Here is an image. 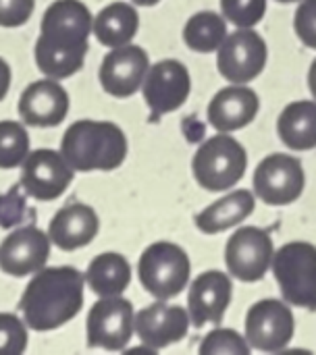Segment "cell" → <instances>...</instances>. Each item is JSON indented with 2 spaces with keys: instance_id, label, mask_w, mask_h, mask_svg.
<instances>
[{
  "instance_id": "20",
  "label": "cell",
  "mask_w": 316,
  "mask_h": 355,
  "mask_svg": "<svg viewBox=\"0 0 316 355\" xmlns=\"http://www.w3.org/2000/svg\"><path fill=\"white\" fill-rule=\"evenodd\" d=\"M98 229L100 220L92 206L69 204L52 216L48 225V237L58 250L73 252L90 245L98 235Z\"/></svg>"
},
{
  "instance_id": "32",
  "label": "cell",
  "mask_w": 316,
  "mask_h": 355,
  "mask_svg": "<svg viewBox=\"0 0 316 355\" xmlns=\"http://www.w3.org/2000/svg\"><path fill=\"white\" fill-rule=\"evenodd\" d=\"M294 27H296L300 42L316 50V0H304L298 6Z\"/></svg>"
},
{
  "instance_id": "11",
  "label": "cell",
  "mask_w": 316,
  "mask_h": 355,
  "mask_svg": "<svg viewBox=\"0 0 316 355\" xmlns=\"http://www.w3.org/2000/svg\"><path fill=\"white\" fill-rule=\"evenodd\" d=\"M73 168L60 152L40 148L29 152L21 168L23 191L38 202L60 198L73 181Z\"/></svg>"
},
{
  "instance_id": "1",
  "label": "cell",
  "mask_w": 316,
  "mask_h": 355,
  "mask_svg": "<svg viewBox=\"0 0 316 355\" xmlns=\"http://www.w3.org/2000/svg\"><path fill=\"white\" fill-rule=\"evenodd\" d=\"M83 285L85 277L73 266L38 270L19 300L25 324L35 333H48L71 322L83 308Z\"/></svg>"
},
{
  "instance_id": "18",
  "label": "cell",
  "mask_w": 316,
  "mask_h": 355,
  "mask_svg": "<svg viewBox=\"0 0 316 355\" xmlns=\"http://www.w3.org/2000/svg\"><path fill=\"white\" fill-rule=\"evenodd\" d=\"M233 287L225 272L208 270L202 272L190 287L188 312L194 327H204L208 322L219 324L231 304Z\"/></svg>"
},
{
  "instance_id": "22",
  "label": "cell",
  "mask_w": 316,
  "mask_h": 355,
  "mask_svg": "<svg viewBox=\"0 0 316 355\" xmlns=\"http://www.w3.org/2000/svg\"><path fill=\"white\" fill-rule=\"evenodd\" d=\"M140 29V15L129 2H113L94 19V35L102 46L117 48L129 44Z\"/></svg>"
},
{
  "instance_id": "17",
  "label": "cell",
  "mask_w": 316,
  "mask_h": 355,
  "mask_svg": "<svg viewBox=\"0 0 316 355\" xmlns=\"http://www.w3.org/2000/svg\"><path fill=\"white\" fill-rule=\"evenodd\" d=\"M69 112V94L56 79L29 83L19 98V116L31 127H56Z\"/></svg>"
},
{
  "instance_id": "21",
  "label": "cell",
  "mask_w": 316,
  "mask_h": 355,
  "mask_svg": "<svg viewBox=\"0 0 316 355\" xmlns=\"http://www.w3.org/2000/svg\"><path fill=\"white\" fill-rule=\"evenodd\" d=\"M254 196L248 189H238L215 204H210L204 212L196 216V227L206 235L223 233L240 223H244L254 212Z\"/></svg>"
},
{
  "instance_id": "25",
  "label": "cell",
  "mask_w": 316,
  "mask_h": 355,
  "mask_svg": "<svg viewBox=\"0 0 316 355\" xmlns=\"http://www.w3.org/2000/svg\"><path fill=\"white\" fill-rule=\"evenodd\" d=\"M227 37V23L213 10H202L190 17L183 27V42L194 52H215Z\"/></svg>"
},
{
  "instance_id": "24",
  "label": "cell",
  "mask_w": 316,
  "mask_h": 355,
  "mask_svg": "<svg viewBox=\"0 0 316 355\" xmlns=\"http://www.w3.org/2000/svg\"><path fill=\"white\" fill-rule=\"evenodd\" d=\"M85 283L100 297L121 295L131 283V266L121 254H100L90 262L85 270Z\"/></svg>"
},
{
  "instance_id": "34",
  "label": "cell",
  "mask_w": 316,
  "mask_h": 355,
  "mask_svg": "<svg viewBox=\"0 0 316 355\" xmlns=\"http://www.w3.org/2000/svg\"><path fill=\"white\" fill-rule=\"evenodd\" d=\"M10 79H13L10 67H8V62L0 56V102L6 98V94H8V89H10Z\"/></svg>"
},
{
  "instance_id": "35",
  "label": "cell",
  "mask_w": 316,
  "mask_h": 355,
  "mask_svg": "<svg viewBox=\"0 0 316 355\" xmlns=\"http://www.w3.org/2000/svg\"><path fill=\"white\" fill-rule=\"evenodd\" d=\"M308 85H310V92H313V96H315V100H316V58L313 60V64H310V73H308Z\"/></svg>"
},
{
  "instance_id": "26",
  "label": "cell",
  "mask_w": 316,
  "mask_h": 355,
  "mask_svg": "<svg viewBox=\"0 0 316 355\" xmlns=\"http://www.w3.org/2000/svg\"><path fill=\"white\" fill-rule=\"evenodd\" d=\"M33 56H35L38 69L50 79H67V77L75 75L83 67V60H85L83 52H71V50L56 48V46L48 44L44 37H38Z\"/></svg>"
},
{
  "instance_id": "2",
  "label": "cell",
  "mask_w": 316,
  "mask_h": 355,
  "mask_svg": "<svg viewBox=\"0 0 316 355\" xmlns=\"http://www.w3.org/2000/svg\"><path fill=\"white\" fill-rule=\"evenodd\" d=\"M60 154L77 173L115 171L127 158V137L110 121H77L60 141Z\"/></svg>"
},
{
  "instance_id": "29",
  "label": "cell",
  "mask_w": 316,
  "mask_h": 355,
  "mask_svg": "<svg viewBox=\"0 0 316 355\" xmlns=\"http://www.w3.org/2000/svg\"><path fill=\"white\" fill-rule=\"evenodd\" d=\"M27 349V324L10 312H0V355H21Z\"/></svg>"
},
{
  "instance_id": "36",
  "label": "cell",
  "mask_w": 316,
  "mask_h": 355,
  "mask_svg": "<svg viewBox=\"0 0 316 355\" xmlns=\"http://www.w3.org/2000/svg\"><path fill=\"white\" fill-rule=\"evenodd\" d=\"M135 6H154V4H158L160 0H131Z\"/></svg>"
},
{
  "instance_id": "33",
  "label": "cell",
  "mask_w": 316,
  "mask_h": 355,
  "mask_svg": "<svg viewBox=\"0 0 316 355\" xmlns=\"http://www.w3.org/2000/svg\"><path fill=\"white\" fill-rule=\"evenodd\" d=\"M35 0H0V27H21L33 15Z\"/></svg>"
},
{
  "instance_id": "31",
  "label": "cell",
  "mask_w": 316,
  "mask_h": 355,
  "mask_svg": "<svg viewBox=\"0 0 316 355\" xmlns=\"http://www.w3.org/2000/svg\"><path fill=\"white\" fill-rule=\"evenodd\" d=\"M21 183L15 185L8 193L0 196V227L8 229V227H17L23 216L27 214V206H25V198L21 193Z\"/></svg>"
},
{
  "instance_id": "15",
  "label": "cell",
  "mask_w": 316,
  "mask_h": 355,
  "mask_svg": "<svg viewBox=\"0 0 316 355\" xmlns=\"http://www.w3.org/2000/svg\"><path fill=\"white\" fill-rule=\"evenodd\" d=\"M50 237L27 225L6 235L0 243V270L8 277H29L42 270L50 258Z\"/></svg>"
},
{
  "instance_id": "16",
  "label": "cell",
  "mask_w": 316,
  "mask_h": 355,
  "mask_svg": "<svg viewBox=\"0 0 316 355\" xmlns=\"http://www.w3.org/2000/svg\"><path fill=\"white\" fill-rule=\"evenodd\" d=\"M190 312L179 306H167L165 300L135 314V333L140 341L156 352L179 343L190 331Z\"/></svg>"
},
{
  "instance_id": "4",
  "label": "cell",
  "mask_w": 316,
  "mask_h": 355,
  "mask_svg": "<svg viewBox=\"0 0 316 355\" xmlns=\"http://www.w3.org/2000/svg\"><path fill=\"white\" fill-rule=\"evenodd\" d=\"M192 264L183 248L171 241H156L144 250L138 275L144 289L156 300L177 297L190 283Z\"/></svg>"
},
{
  "instance_id": "12",
  "label": "cell",
  "mask_w": 316,
  "mask_h": 355,
  "mask_svg": "<svg viewBox=\"0 0 316 355\" xmlns=\"http://www.w3.org/2000/svg\"><path fill=\"white\" fill-rule=\"evenodd\" d=\"M273 239L265 229L242 227L233 233L225 248V262L229 272L244 281L256 283L273 266Z\"/></svg>"
},
{
  "instance_id": "28",
  "label": "cell",
  "mask_w": 316,
  "mask_h": 355,
  "mask_svg": "<svg viewBox=\"0 0 316 355\" xmlns=\"http://www.w3.org/2000/svg\"><path fill=\"white\" fill-rule=\"evenodd\" d=\"M250 343L244 339L240 333L231 329H215L208 333L200 345L202 355H248L250 354Z\"/></svg>"
},
{
  "instance_id": "10",
  "label": "cell",
  "mask_w": 316,
  "mask_h": 355,
  "mask_svg": "<svg viewBox=\"0 0 316 355\" xmlns=\"http://www.w3.org/2000/svg\"><path fill=\"white\" fill-rule=\"evenodd\" d=\"M294 314L279 300L256 302L246 314V339L258 352L277 354L285 349L294 339Z\"/></svg>"
},
{
  "instance_id": "23",
  "label": "cell",
  "mask_w": 316,
  "mask_h": 355,
  "mask_svg": "<svg viewBox=\"0 0 316 355\" xmlns=\"http://www.w3.org/2000/svg\"><path fill=\"white\" fill-rule=\"evenodd\" d=\"M277 133L292 150L304 152L316 148V102L300 100L288 104L279 114Z\"/></svg>"
},
{
  "instance_id": "7",
  "label": "cell",
  "mask_w": 316,
  "mask_h": 355,
  "mask_svg": "<svg viewBox=\"0 0 316 355\" xmlns=\"http://www.w3.org/2000/svg\"><path fill=\"white\" fill-rule=\"evenodd\" d=\"M94 31L90 8L81 0H54L40 23V37L48 44L88 54V37Z\"/></svg>"
},
{
  "instance_id": "8",
  "label": "cell",
  "mask_w": 316,
  "mask_h": 355,
  "mask_svg": "<svg viewBox=\"0 0 316 355\" xmlns=\"http://www.w3.org/2000/svg\"><path fill=\"white\" fill-rule=\"evenodd\" d=\"M267 42L252 27H242L240 31L225 37L219 48L217 64L219 73L231 83H250L267 67Z\"/></svg>"
},
{
  "instance_id": "14",
  "label": "cell",
  "mask_w": 316,
  "mask_h": 355,
  "mask_svg": "<svg viewBox=\"0 0 316 355\" xmlns=\"http://www.w3.org/2000/svg\"><path fill=\"white\" fill-rule=\"evenodd\" d=\"M150 71L148 54L142 46L125 44L110 48L100 64V85L115 98H129L142 89L144 79Z\"/></svg>"
},
{
  "instance_id": "19",
  "label": "cell",
  "mask_w": 316,
  "mask_h": 355,
  "mask_svg": "<svg viewBox=\"0 0 316 355\" xmlns=\"http://www.w3.org/2000/svg\"><path fill=\"white\" fill-rule=\"evenodd\" d=\"M260 108V100L254 89L233 83L223 87L208 104V121L221 133H231L250 125Z\"/></svg>"
},
{
  "instance_id": "5",
  "label": "cell",
  "mask_w": 316,
  "mask_h": 355,
  "mask_svg": "<svg viewBox=\"0 0 316 355\" xmlns=\"http://www.w3.org/2000/svg\"><path fill=\"white\" fill-rule=\"evenodd\" d=\"M273 272L288 304L316 310V248L306 241L285 243L273 256Z\"/></svg>"
},
{
  "instance_id": "9",
  "label": "cell",
  "mask_w": 316,
  "mask_h": 355,
  "mask_svg": "<svg viewBox=\"0 0 316 355\" xmlns=\"http://www.w3.org/2000/svg\"><path fill=\"white\" fill-rule=\"evenodd\" d=\"M302 162L288 154L267 156L254 171V191L269 206L294 204L304 191Z\"/></svg>"
},
{
  "instance_id": "6",
  "label": "cell",
  "mask_w": 316,
  "mask_h": 355,
  "mask_svg": "<svg viewBox=\"0 0 316 355\" xmlns=\"http://www.w3.org/2000/svg\"><path fill=\"white\" fill-rule=\"evenodd\" d=\"M85 331L90 347L125 352L135 331V314L131 302L121 295L100 297V302H96L88 314Z\"/></svg>"
},
{
  "instance_id": "13",
  "label": "cell",
  "mask_w": 316,
  "mask_h": 355,
  "mask_svg": "<svg viewBox=\"0 0 316 355\" xmlns=\"http://www.w3.org/2000/svg\"><path fill=\"white\" fill-rule=\"evenodd\" d=\"M190 89L192 79L183 62L167 58L152 64L142 85L144 100L152 112V121H158L163 114L181 108L190 98Z\"/></svg>"
},
{
  "instance_id": "27",
  "label": "cell",
  "mask_w": 316,
  "mask_h": 355,
  "mask_svg": "<svg viewBox=\"0 0 316 355\" xmlns=\"http://www.w3.org/2000/svg\"><path fill=\"white\" fill-rule=\"evenodd\" d=\"M29 156V133L17 121H0V168L23 166Z\"/></svg>"
},
{
  "instance_id": "3",
  "label": "cell",
  "mask_w": 316,
  "mask_h": 355,
  "mask_svg": "<svg viewBox=\"0 0 316 355\" xmlns=\"http://www.w3.org/2000/svg\"><path fill=\"white\" fill-rule=\"evenodd\" d=\"M246 166V148L227 133L206 139L192 160L194 177L206 191H227L235 187L244 179Z\"/></svg>"
},
{
  "instance_id": "30",
  "label": "cell",
  "mask_w": 316,
  "mask_h": 355,
  "mask_svg": "<svg viewBox=\"0 0 316 355\" xmlns=\"http://www.w3.org/2000/svg\"><path fill=\"white\" fill-rule=\"evenodd\" d=\"M223 15L238 27H254L267 12V0H221Z\"/></svg>"
},
{
  "instance_id": "37",
  "label": "cell",
  "mask_w": 316,
  "mask_h": 355,
  "mask_svg": "<svg viewBox=\"0 0 316 355\" xmlns=\"http://www.w3.org/2000/svg\"><path fill=\"white\" fill-rule=\"evenodd\" d=\"M277 2H298V0H277Z\"/></svg>"
}]
</instances>
